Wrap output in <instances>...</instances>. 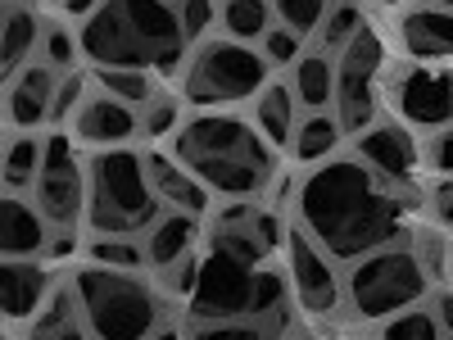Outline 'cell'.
<instances>
[{"mask_svg": "<svg viewBox=\"0 0 453 340\" xmlns=\"http://www.w3.org/2000/svg\"><path fill=\"white\" fill-rule=\"evenodd\" d=\"M55 96H59V68L50 64H27L10 78L5 91V119L14 132H36L42 123H50L55 113Z\"/></svg>", "mask_w": 453, "mask_h": 340, "instance_id": "obj_12", "label": "cell"}, {"mask_svg": "<svg viewBox=\"0 0 453 340\" xmlns=\"http://www.w3.org/2000/svg\"><path fill=\"white\" fill-rule=\"evenodd\" d=\"M78 55H82V42H78L68 27H50V32H46V64H50V68L68 73L73 64H78Z\"/></svg>", "mask_w": 453, "mask_h": 340, "instance_id": "obj_35", "label": "cell"}, {"mask_svg": "<svg viewBox=\"0 0 453 340\" xmlns=\"http://www.w3.org/2000/svg\"><path fill=\"white\" fill-rule=\"evenodd\" d=\"M340 340H363V336H340Z\"/></svg>", "mask_w": 453, "mask_h": 340, "instance_id": "obj_47", "label": "cell"}, {"mask_svg": "<svg viewBox=\"0 0 453 340\" xmlns=\"http://www.w3.org/2000/svg\"><path fill=\"white\" fill-rule=\"evenodd\" d=\"M164 218L145 155L119 145L96 150L87 164V222L96 236H141Z\"/></svg>", "mask_w": 453, "mask_h": 340, "instance_id": "obj_4", "label": "cell"}, {"mask_svg": "<svg viewBox=\"0 0 453 340\" xmlns=\"http://www.w3.org/2000/svg\"><path fill=\"white\" fill-rule=\"evenodd\" d=\"M318 32H322V42H326V46H340V50H345L354 36L363 32V14H358V5H354V0H331V10H326V19H322Z\"/></svg>", "mask_w": 453, "mask_h": 340, "instance_id": "obj_30", "label": "cell"}, {"mask_svg": "<svg viewBox=\"0 0 453 340\" xmlns=\"http://www.w3.org/2000/svg\"><path fill=\"white\" fill-rule=\"evenodd\" d=\"M96 87L113 100H123L132 109H145L150 100H155V82H150L145 68H96Z\"/></svg>", "mask_w": 453, "mask_h": 340, "instance_id": "obj_28", "label": "cell"}, {"mask_svg": "<svg viewBox=\"0 0 453 340\" xmlns=\"http://www.w3.org/2000/svg\"><path fill=\"white\" fill-rule=\"evenodd\" d=\"M73 299L96 340H150L159 331V295L136 268L87 263L73 277Z\"/></svg>", "mask_w": 453, "mask_h": 340, "instance_id": "obj_5", "label": "cell"}, {"mask_svg": "<svg viewBox=\"0 0 453 340\" xmlns=\"http://www.w3.org/2000/svg\"><path fill=\"white\" fill-rule=\"evenodd\" d=\"M200 218H191V213H164L155 227H150V236H145V263L150 268H159V273H168L173 263H181V259H191L196 254V227Z\"/></svg>", "mask_w": 453, "mask_h": 340, "instance_id": "obj_21", "label": "cell"}, {"mask_svg": "<svg viewBox=\"0 0 453 340\" xmlns=\"http://www.w3.org/2000/svg\"><path fill=\"white\" fill-rule=\"evenodd\" d=\"M73 305H78V299H68L64 290L50 295V309H46L42 322H36L32 340H96V336L87 331V322L73 318Z\"/></svg>", "mask_w": 453, "mask_h": 340, "instance_id": "obj_29", "label": "cell"}, {"mask_svg": "<svg viewBox=\"0 0 453 340\" xmlns=\"http://www.w3.org/2000/svg\"><path fill=\"white\" fill-rule=\"evenodd\" d=\"M36 42H42V23H36V14L23 10V5H10L5 10V73L10 78L19 68H27Z\"/></svg>", "mask_w": 453, "mask_h": 340, "instance_id": "obj_26", "label": "cell"}, {"mask_svg": "<svg viewBox=\"0 0 453 340\" xmlns=\"http://www.w3.org/2000/svg\"><path fill=\"white\" fill-rule=\"evenodd\" d=\"M273 10L281 14V23H286L290 32L309 36V32L322 27V19H326V10H331V0H273Z\"/></svg>", "mask_w": 453, "mask_h": 340, "instance_id": "obj_32", "label": "cell"}, {"mask_svg": "<svg viewBox=\"0 0 453 340\" xmlns=\"http://www.w3.org/2000/svg\"><path fill=\"white\" fill-rule=\"evenodd\" d=\"M273 0H226L222 5V27L232 42H258V36L273 32Z\"/></svg>", "mask_w": 453, "mask_h": 340, "instance_id": "obj_25", "label": "cell"}, {"mask_svg": "<svg viewBox=\"0 0 453 340\" xmlns=\"http://www.w3.org/2000/svg\"><path fill=\"white\" fill-rule=\"evenodd\" d=\"M431 290V273L408 245H381L354 263L349 305L358 318H395Z\"/></svg>", "mask_w": 453, "mask_h": 340, "instance_id": "obj_7", "label": "cell"}, {"mask_svg": "<svg viewBox=\"0 0 453 340\" xmlns=\"http://www.w3.org/2000/svg\"><path fill=\"white\" fill-rule=\"evenodd\" d=\"M286 268H290L295 299L309 313L322 318V313H331L340 305V282H335V268H331V254L304 232V227L286 232Z\"/></svg>", "mask_w": 453, "mask_h": 340, "instance_id": "obj_11", "label": "cell"}, {"mask_svg": "<svg viewBox=\"0 0 453 340\" xmlns=\"http://www.w3.org/2000/svg\"><path fill=\"white\" fill-rule=\"evenodd\" d=\"M435 5H444V10H453V0H435Z\"/></svg>", "mask_w": 453, "mask_h": 340, "instance_id": "obj_46", "label": "cell"}, {"mask_svg": "<svg viewBox=\"0 0 453 340\" xmlns=\"http://www.w3.org/2000/svg\"><path fill=\"white\" fill-rule=\"evenodd\" d=\"M286 340H309V336H304V331H295V336H286Z\"/></svg>", "mask_w": 453, "mask_h": 340, "instance_id": "obj_44", "label": "cell"}, {"mask_svg": "<svg viewBox=\"0 0 453 340\" xmlns=\"http://www.w3.org/2000/svg\"><path fill=\"white\" fill-rule=\"evenodd\" d=\"M145 168H150V182H155V196L164 209L173 213H191V218H204L209 213V186L191 173L181 168L173 155H145Z\"/></svg>", "mask_w": 453, "mask_h": 340, "instance_id": "obj_17", "label": "cell"}, {"mask_svg": "<svg viewBox=\"0 0 453 340\" xmlns=\"http://www.w3.org/2000/svg\"><path fill=\"white\" fill-rule=\"evenodd\" d=\"M177 14H181V27H186V42H200L213 23V0H181Z\"/></svg>", "mask_w": 453, "mask_h": 340, "instance_id": "obj_39", "label": "cell"}, {"mask_svg": "<svg viewBox=\"0 0 453 340\" xmlns=\"http://www.w3.org/2000/svg\"><path fill=\"white\" fill-rule=\"evenodd\" d=\"M46 245H50L46 213L10 191L5 205H0V250H5V259H36Z\"/></svg>", "mask_w": 453, "mask_h": 340, "instance_id": "obj_18", "label": "cell"}, {"mask_svg": "<svg viewBox=\"0 0 453 340\" xmlns=\"http://www.w3.org/2000/svg\"><path fill=\"white\" fill-rule=\"evenodd\" d=\"M100 5H104V0H64V10H68V14H82V19L96 14Z\"/></svg>", "mask_w": 453, "mask_h": 340, "instance_id": "obj_43", "label": "cell"}, {"mask_svg": "<svg viewBox=\"0 0 453 340\" xmlns=\"http://www.w3.org/2000/svg\"><path fill=\"white\" fill-rule=\"evenodd\" d=\"M32 205L46 213V222H55V227L68 232V227L87 213V177L73 164L42 168V177H36V186H32Z\"/></svg>", "mask_w": 453, "mask_h": 340, "instance_id": "obj_16", "label": "cell"}, {"mask_svg": "<svg viewBox=\"0 0 453 340\" xmlns=\"http://www.w3.org/2000/svg\"><path fill=\"white\" fill-rule=\"evenodd\" d=\"M42 168H46V141L32 136V132L10 136V145H5V186L10 191L19 196L23 186H36Z\"/></svg>", "mask_w": 453, "mask_h": 340, "instance_id": "obj_24", "label": "cell"}, {"mask_svg": "<svg viewBox=\"0 0 453 340\" xmlns=\"http://www.w3.org/2000/svg\"><path fill=\"white\" fill-rule=\"evenodd\" d=\"M82 55L96 68H159L177 73L186 55V27L168 0H104L78 27Z\"/></svg>", "mask_w": 453, "mask_h": 340, "instance_id": "obj_2", "label": "cell"}, {"mask_svg": "<svg viewBox=\"0 0 453 340\" xmlns=\"http://www.w3.org/2000/svg\"><path fill=\"white\" fill-rule=\"evenodd\" d=\"M254 282H258L254 263H245L232 250L213 245L200 259V277H196V290H191V318L196 322L250 318V309H254Z\"/></svg>", "mask_w": 453, "mask_h": 340, "instance_id": "obj_8", "label": "cell"}, {"mask_svg": "<svg viewBox=\"0 0 453 340\" xmlns=\"http://www.w3.org/2000/svg\"><path fill=\"white\" fill-rule=\"evenodd\" d=\"M295 209L299 227L340 263H358L363 254L390 245L403 222V200L363 159H331L309 173Z\"/></svg>", "mask_w": 453, "mask_h": 340, "instance_id": "obj_1", "label": "cell"}, {"mask_svg": "<svg viewBox=\"0 0 453 340\" xmlns=\"http://www.w3.org/2000/svg\"><path fill=\"white\" fill-rule=\"evenodd\" d=\"M82 104H87V78L78 68H68L59 78V96H55V113H50V119H68V113H78Z\"/></svg>", "mask_w": 453, "mask_h": 340, "instance_id": "obj_36", "label": "cell"}, {"mask_svg": "<svg viewBox=\"0 0 453 340\" xmlns=\"http://www.w3.org/2000/svg\"><path fill=\"white\" fill-rule=\"evenodd\" d=\"M335 141H340V119H331V113L318 109V113H309V119L295 128L290 150H295L299 164H318V159H326L335 150Z\"/></svg>", "mask_w": 453, "mask_h": 340, "instance_id": "obj_27", "label": "cell"}, {"mask_svg": "<svg viewBox=\"0 0 453 340\" xmlns=\"http://www.w3.org/2000/svg\"><path fill=\"white\" fill-rule=\"evenodd\" d=\"M358 159H363L376 177H386L390 186H403V182L418 177L422 150H418V141L408 136L403 123H372V128L358 136Z\"/></svg>", "mask_w": 453, "mask_h": 340, "instance_id": "obj_13", "label": "cell"}, {"mask_svg": "<svg viewBox=\"0 0 453 340\" xmlns=\"http://www.w3.org/2000/svg\"><path fill=\"white\" fill-rule=\"evenodd\" d=\"M91 259L109 263V268H141V263H145V245H136V236H96Z\"/></svg>", "mask_w": 453, "mask_h": 340, "instance_id": "obj_34", "label": "cell"}, {"mask_svg": "<svg viewBox=\"0 0 453 340\" xmlns=\"http://www.w3.org/2000/svg\"><path fill=\"white\" fill-rule=\"evenodd\" d=\"M422 159H426L440 177H453V123H449V128H440V132L426 141Z\"/></svg>", "mask_w": 453, "mask_h": 340, "instance_id": "obj_40", "label": "cell"}, {"mask_svg": "<svg viewBox=\"0 0 453 340\" xmlns=\"http://www.w3.org/2000/svg\"><path fill=\"white\" fill-rule=\"evenodd\" d=\"M381 36L372 27H363L354 42L340 50V68H335V104H340V128L349 132H367L376 119V78H381Z\"/></svg>", "mask_w": 453, "mask_h": 340, "instance_id": "obj_9", "label": "cell"}, {"mask_svg": "<svg viewBox=\"0 0 453 340\" xmlns=\"http://www.w3.org/2000/svg\"><path fill=\"white\" fill-rule=\"evenodd\" d=\"M281 241V227L273 213H263V209H245V205H232L218 227H213V245L218 250H232L236 259L245 263H258V259H268Z\"/></svg>", "mask_w": 453, "mask_h": 340, "instance_id": "obj_15", "label": "cell"}, {"mask_svg": "<svg viewBox=\"0 0 453 340\" xmlns=\"http://www.w3.org/2000/svg\"><path fill=\"white\" fill-rule=\"evenodd\" d=\"M277 327L258 318H232V322H200L191 340H273Z\"/></svg>", "mask_w": 453, "mask_h": 340, "instance_id": "obj_33", "label": "cell"}, {"mask_svg": "<svg viewBox=\"0 0 453 340\" xmlns=\"http://www.w3.org/2000/svg\"><path fill=\"white\" fill-rule=\"evenodd\" d=\"M435 318H440V331H449V336H453V290L435 299Z\"/></svg>", "mask_w": 453, "mask_h": 340, "instance_id": "obj_42", "label": "cell"}, {"mask_svg": "<svg viewBox=\"0 0 453 340\" xmlns=\"http://www.w3.org/2000/svg\"><path fill=\"white\" fill-rule=\"evenodd\" d=\"M268 55L250 50L245 42H200L181 68V91L191 104H236V100H258L268 87Z\"/></svg>", "mask_w": 453, "mask_h": 340, "instance_id": "obj_6", "label": "cell"}, {"mask_svg": "<svg viewBox=\"0 0 453 340\" xmlns=\"http://www.w3.org/2000/svg\"><path fill=\"white\" fill-rule=\"evenodd\" d=\"M295 100L304 104V109H322L335 100V64L326 55H299L295 59Z\"/></svg>", "mask_w": 453, "mask_h": 340, "instance_id": "obj_23", "label": "cell"}, {"mask_svg": "<svg viewBox=\"0 0 453 340\" xmlns=\"http://www.w3.org/2000/svg\"><path fill=\"white\" fill-rule=\"evenodd\" d=\"M173 123H177V100H168V96H155L141 109V136H164V132H173Z\"/></svg>", "mask_w": 453, "mask_h": 340, "instance_id": "obj_37", "label": "cell"}, {"mask_svg": "<svg viewBox=\"0 0 453 340\" xmlns=\"http://www.w3.org/2000/svg\"><path fill=\"white\" fill-rule=\"evenodd\" d=\"M426 205H431V218H435L440 227H453V177H440V182L431 186Z\"/></svg>", "mask_w": 453, "mask_h": 340, "instance_id": "obj_41", "label": "cell"}, {"mask_svg": "<svg viewBox=\"0 0 453 340\" xmlns=\"http://www.w3.org/2000/svg\"><path fill=\"white\" fill-rule=\"evenodd\" d=\"M168 5H181V0H168Z\"/></svg>", "mask_w": 453, "mask_h": 340, "instance_id": "obj_48", "label": "cell"}, {"mask_svg": "<svg viewBox=\"0 0 453 340\" xmlns=\"http://www.w3.org/2000/svg\"><path fill=\"white\" fill-rule=\"evenodd\" d=\"M159 340H177V336H173V331H159Z\"/></svg>", "mask_w": 453, "mask_h": 340, "instance_id": "obj_45", "label": "cell"}, {"mask_svg": "<svg viewBox=\"0 0 453 340\" xmlns=\"http://www.w3.org/2000/svg\"><path fill=\"white\" fill-rule=\"evenodd\" d=\"M390 104L412 128H449L453 123V68L403 64L390 78Z\"/></svg>", "mask_w": 453, "mask_h": 340, "instance_id": "obj_10", "label": "cell"}, {"mask_svg": "<svg viewBox=\"0 0 453 340\" xmlns=\"http://www.w3.org/2000/svg\"><path fill=\"white\" fill-rule=\"evenodd\" d=\"M295 91H286L281 82H268V87H263L258 91V100H254V128L263 132V136H268V145H286L290 136H295Z\"/></svg>", "mask_w": 453, "mask_h": 340, "instance_id": "obj_22", "label": "cell"}, {"mask_svg": "<svg viewBox=\"0 0 453 340\" xmlns=\"http://www.w3.org/2000/svg\"><path fill=\"white\" fill-rule=\"evenodd\" d=\"M136 132H141V109L113 100V96H104V91L87 96V104L73 113V136L87 141V145H96V150H119V145H127Z\"/></svg>", "mask_w": 453, "mask_h": 340, "instance_id": "obj_14", "label": "cell"}, {"mask_svg": "<svg viewBox=\"0 0 453 340\" xmlns=\"http://www.w3.org/2000/svg\"><path fill=\"white\" fill-rule=\"evenodd\" d=\"M273 150L277 145H268V136L236 113H196L173 136V159L191 168L213 196L232 200H250L254 191L268 186Z\"/></svg>", "mask_w": 453, "mask_h": 340, "instance_id": "obj_3", "label": "cell"}, {"mask_svg": "<svg viewBox=\"0 0 453 340\" xmlns=\"http://www.w3.org/2000/svg\"><path fill=\"white\" fill-rule=\"evenodd\" d=\"M399 36L412 59H453V10L444 5H422L403 14Z\"/></svg>", "mask_w": 453, "mask_h": 340, "instance_id": "obj_20", "label": "cell"}, {"mask_svg": "<svg viewBox=\"0 0 453 340\" xmlns=\"http://www.w3.org/2000/svg\"><path fill=\"white\" fill-rule=\"evenodd\" d=\"M381 340H440V318L426 309H403L386 322Z\"/></svg>", "mask_w": 453, "mask_h": 340, "instance_id": "obj_31", "label": "cell"}, {"mask_svg": "<svg viewBox=\"0 0 453 340\" xmlns=\"http://www.w3.org/2000/svg\"><path fill=\"white\" fill-rule=\"evenodd\" d=\"M50 299V277L46 268H36L32 259H5V273H0V309H5L10 322H27L36 318Z\"/></svg>", "mask_w": 453, "mask_h": 340, "instance_id": "obj_19", "label": "cell"}, {"mask_svg": "<svg viewBox=\"0 0 453 340\" xmlns=\"http://www.w3.org/2000/svg\"><path fill=\"white\" fill-rule=\"evenodd\" d=\"M449 263H453V259H449Z\"/></svg>", "mask_w": 453, "mask_h": 340, "instance_id": "obj_49", "label": "cell"}, {"mask_svg": "<svg viewBox=\"0 0 453 340\" xmlns=\"http://www.w3.org/2000/svg\"><path fill=\"white\" fill-rule=\"evenodd\" d=\"M299 42H304V36L281 23V27H273L268 36H263V55H268V64H295L299 59Z\"/></svg>", "mask_w": 453, "mask_h": 340, "instance_id": "obj_38", "label": "cell"}]
</instances>
